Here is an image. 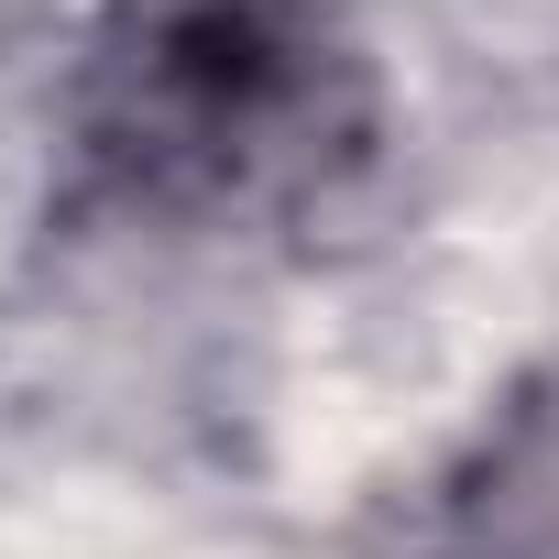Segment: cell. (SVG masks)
<instances>
[{"instance_id": "7a4b0ae2", "label": "cell", "mask_w": 559, "mask_h": 559, "mask_svg": "<svg viewBox=\"0 0 559 559\" xmlns=\"http://www.w3.org/2000/svg\"><path fill=\"white\" fill-rule=\"evenodd\" d=\"M472 559H559V373H537L461 472Z\"/></svg>"}, {"instance_id": "6da1fadb", "label": "cell", "mask_w": 559, "mask_h": 559, "mask_svg": "<svg viewBox=\"0 0 559 559\" xmlns=\"http://www.w3.org/2000/svg\"><path fill=\"white\" fill-rule=\"evenodd\" d=\"M88 165L165 219L297 209L373 143L352 0H110L78 67Z\"/></svg>"}]
</instances>
